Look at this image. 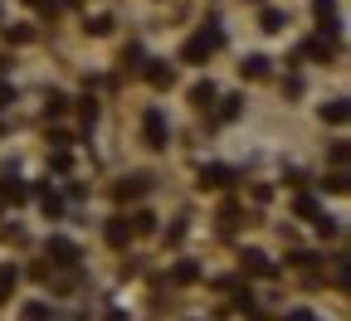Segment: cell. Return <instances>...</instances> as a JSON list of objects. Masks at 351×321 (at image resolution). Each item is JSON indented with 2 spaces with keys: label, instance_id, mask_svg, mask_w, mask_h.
<instances>
[{
  "label": "cell",
  "instance_id": "1",
  "mask_svg": "<svg viewBox=\"0 0 351 321\" xmlns=\"http://www.w3.org/2000/svg\"><path fill=\"white\" fill-rule=\"evenodd\" d=\"M219 44H225V34H219V29H215V20H210V25H205V29H200L195 39H186L181 59H186V64H205V59H210V54L219 49Z\"/></svg>",
  "mask_w": 351,
  "mask_h": 321
},
{
  "label": "cell",
  "instance_id": "2",
  "mask_svg": "<svg viewBox=\"0 0 351 321\" xmlns=\"http://www.w3.org/2000/svg\"><path fill=\"white\" fill-rule=\"evenodd\" d=\"M108 244H117V248L132 244V219H127V214H117V219L108 224Z\"/></svg>",
  "mask_w": 351,
  "mask_h": 321
},
{
  "label": "cell",
  "instance_id": "3",
  "mask_svg": "<svg viewBox=\"0 0 351 321\" xmlns=\"http://www.w3.org/2000/svg\"><path fill=\"white\" fill-rule=\"evenodd\" d=\"M230 180H234V175H230L225 166H205V170H200V185H205V190H210V185H215V190H225Z\"/></svg>",
  "mask_w": 351,
  "mask_h": 321
},
{
  "label": "cell",
  "instance_id": "4",
  "mask_svg": "<svg viewBox=\"0 0 351 321\" xmlns=\"http://www.w3.org/2000/svg\"><path fill=\"white\" fill-rule=\"evenodd\" d=\"M25 195H29V185H25L20 175H5V180H0V200H15V205H20Z\"/></svg>",
  "mask_w": 351,
  "mask_h": 321
},
{
  "label": "cell",
  "instance_id": "5",
  "mask_svg": "<svg viewBox=\"0 0 351 321\" xmlns=\"http://www.w3.org/2000/svg\"><path fill=\"white\" fill-rule=\"evenodd\" d=\"M49 258H54V263H64V268H69V263H78V248H73V244H69V239H49Z\"/></svg>",
  "mask_w": 351,
  "mask_h": 321
},
{
  "label": "cell",
  "instance_id": "6",
  "mask_svg": "<svg viewBox=\"0 0 351 321\" xmlns=\"http://www.w3.org/2000/svg\"><path fill=\"white\" fill-rule=\"evenodd\" d=\"M147 142L152 146H166V117L161 112H147Z\"/></svg>",
  "mask_w": 351,
  "mask_h": 321
},
{
  "label": "cell",
  "instance_id": "7",
  "mask_svg": "<svg viewBox=\"0 0 351 321\" xmlns=\"http://www.w3.org/2000/svg\"><path fill=\"white\" fill-rule=\"evenodd\" d=\"M137 195H147V175H132L117 185V200H137Z\"/></svg>",
  "mask_w": 351,
  "mask_h": 321
},
{
  "label": "cell",
  "instance_id": "8",
  "mask_svg": "<svg viewBox=\"0 0 351 321\" xmlns=\"http://www.w3.org/2000/svg\"><path fill=\"white\" fill-rule=\"evenodd\" d=\"M244 268H249V272H258V278H274V263L263 258V253H244Z\"/></svg>",
  "mask_w": 351,
  "mask_h": 321
},
{
  "label": "cell",
  "instance_id": "9",
  "mask_svg": "<svg viewBox=\"0 0 351 321\" xmlns=\"http://www.w3.org/2000/svg\"><path fill=\"white\" fill-rule=\"evenodd\" d=\"M239 73H244V78H263V73H269V59H258V54H249V59L239 64Z\"/></svg>",
  "mask_w": 351,
  "mask_h": 321
},
{
  "label": "cell",
  "instance_id": "10",
  "mask_svg": "<svg viewBox=\"0 0 351 321\" xmlns=\"http://www.w3.org/2000/svg\"><path fill=\"white\" fill-rule=\"evenodd\" d=\"M332 49H337L332 39H307V49H302V54H307V59H327Z\"/></svg>",
  "mask_w": 351,
  "mask_h": 321
},
{
  "label": "cell",
  "instance_id": "11",
  "mask_svg": "<svg viewBox=\"0 0 351 321\" xmlns=\"http://www.w3.org/2000/svg\"><path fill=\"white\" fill-rule=\"evenodd\" d=\"M39 205L49 209V214H59V209H64V200H59V190H54V185H44V190H39Z\"/></svg>",
  "mask_w": 351,
  "mask_h": 321
},
{
  "label": "cell",
  "instance_id": "12",
  "mask_svg": "<svg viewBox=\"0 0 351 321\" xmlns=\"http://www.w3.org/2000/svg\"><path fill=\"white\" fill-rule=\"evenodd\" d=\"M15 283H20V272H15V268H0V302L15 292Z\"/></svg>",
  "mask_w": 351,
  "mask_h": 321
},
{
  "label": "cell",
  "instance_id": "13",
  "mask_svg": "<svg viewBox=\"0 0 351 321\" xmlns=\"http://www.w3.org/2000/svg\"><path fill=\"white\" fill-rule=\"evenodd\" d=\"M171 278H176V283H195V278H200V268L186 258V263H176V272H171Z\"/></svg>",
  "mask_w": 351,
  "mask_h": 321
},
{
  "label": "cell",
  "instance_id": "14",
  "mask_svg": "<svg viewBox=\"0 0 351 321\" xmlns=\"http://www.w3.org/2000/svg\"><path fill=\"white\" fill-rule=\"evenodd\" d=\"M147 78H152L156 88H171V78H176V73H171L166 64H152V68H147Z\"/></svg>",
  "mask_w": 351,
  "mask_h": 321
},
{
  "label": "cell",
  "instance_id": "15",
  "mask_svg": "<svg viewBox=\"0 0 351 321\" xmlns=\"http://www.w3.org/2000/svg\"><path fill=\"white\" fill-rule=\"evenodd\" d=\"M20 321H49V307H44V302H29V307L20 311Z\"/></svg>",
  "mask_w": 351,
  "mask_h": 321
},
{
  "label": "cell",
  "instance_id": "16",
  "mask_svg": "<svg viewBox=\"0 0 351 321\" xmlns=\"http://www.w3.org/2000/svg\"><path fill=\"white\" fill-rule=\"evenodd\" d=\"M191 98H195L200 107H210V103H215V83H195V93H191Z\"/></svg>",
  "mask_w": 351,
  "mask_h": 321
},
{
  "label": "cell",
  "instance_id": "17",
  "mask_svg": "<svg viewBox=\"0 0 351 321\" xmlns=\"http://www.w3.org/2000/svg\"><path fill=\"white\" fill-rule=\"evenodd\" d=\"M322 117H327V122H346V103H341V98H337V103H327V107H322Z\"/></svg>",
  "mask_w": 351,
  "mask_h": 321
},
{
  "label": "cell",
  "instance_id": "18",
  "mask_svg": "<svg viewBox=\"0 0 351 321\" xmlns=\"http://www.w3.org/2000/svg\"><path fill=\"white\" fill-rule=\"evenodd\" d=\"M263 29H283V15L278 10H263Z\"/></svg>",
  "mask_w": 351,
  "mask_h": 321
},
{
  "label": "cell",
  "instance_id": "19",
  "mask_svg": "<svg viewBox=\"0 0 351 321\" xmlns=\"http://www.w3.org/2000/svg\"><path fill=\"white\" fill-rule=\"evenodd\" d=\"M219 117H225V122H230V117H239V98H225V107H219Z\"/></svg>",
  "mask_w": 351,
  "mask_h": 321
},
{
  "label": "cell",
  "instance_id": "20",
  "mask_svg": "<svg viewBox=\"0 0 351 321\" xmlns=\"http://www.w3.org/2000/svg\"><path fill=\"white\" fill-rule=\"evenodd\" d=\"M288 321H317L313 311H288Z\"/></svg>",
  "mask_w": 351,
  "mask_h": 321
},
{
  "label": "cell",
  "instance_id": "21",
  "mask_svg": "<svg viewBox=\"0 0 351 321\" xmlns=\"http://www.w3.org/2000/svg\"><path fill=\"white\" fill-rule=\"evenodd\" d=\"M25 5H39V10H54V0H25Z\"/></svg>",
  "mask_w": 351,
  "mask_h": 321
},
{
  "label": "cell",
  "instance_id": "22",
  "mask_svg": "<svg viewBox=\"0 0 351 321\" xmlns=\"http://www.w3.org/2000/svg\"><path fill=\"white\" fill-rule=\"evenodd\" d=\"M5 103H10V88H0V107H5Z\"/></svg>",
  "mask_w": 351,
  "mask_h": 321
}]
</instances>
